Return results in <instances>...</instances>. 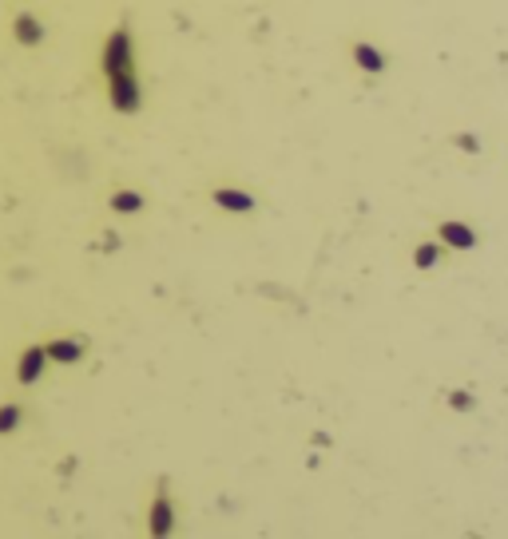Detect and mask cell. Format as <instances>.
Instances as JSON below:
<instances>
[{
	"mask_svg": "<svg viewBox=\"0 0 508 539\" xmlns=\"http://www.w3.org/2000/svg\"><path fill=\"white\" fill-rule=\"evenodd\" d=\"M441 234L449 238V242H453V246H473V234H469V230H465V226H457V222H449V226H444Z\"/></svg>",
	"mask_w": 508,
	"mask_h": 539,
	"instance_id": "cell-1",
	"label": "cell"
},
{
	"mask_svg": "<svg viewBox=\"0 0 508 539\" xmlns=\"http://www.w3.org/2000/svg\"><path fill=\"white\" fill-rule=\"evenodd\" d=\"M358 60H362V68H369V72H378L381 63H385L373 48H365V44H358Z\"/></svg>",
	"mask_w": 508,
	"mask_h": 539,
	"instance_id": "cell-2",
	"label": "cell"
}]
</instances>
